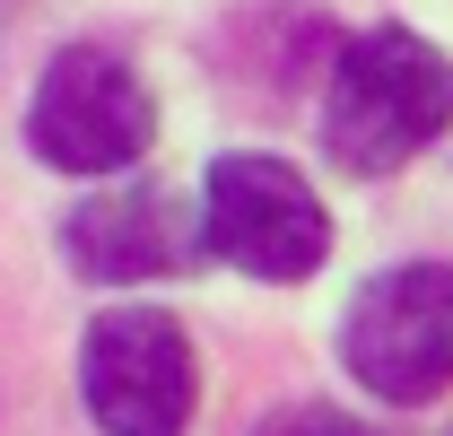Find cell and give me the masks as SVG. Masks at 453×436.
Listing matches in <instances>:
<instances>
[{"mask_svg":"<svg viewBox=\"0 0 453 436\" xmlns=\"http://www.w3.org/2000/svg\"><path fill=\"white\" fill-rule=\"evenodd\" d=\"M445 122H453V61L427 35L375 27V35L340 44L332 97H323V149L349 175H393V166H410Z\"/></svg>","mask_w":453,"mask_h":436,"instance_id":"1","label":"cell"},{"mask_svg":"<svg viewBox=\"0 0 453 436\" xmlns=\"http://www.w3.org/2000/svg\"><path fill=\"white\" fill-rule=\"evenodd\" d=\"M201 245L235 262L244 279H314L323 253H332V210L314 201V183L288 158H262V149H235V158L210 166L201 183Z\"/></svg>","mask_w":453,"mask_h":436,"instance_id":"2","label":"cell"},{"mask_svg":"<svg viewBox=\"0 0 453 436\" xmlns=\"http://www.w3.org/2000/svg\"><path fill=\"white\" fill-rule=\"evenodd\" d=\"M27 140L61 175H113V166L149 158L157 140V97L149 79L105 44H61L27 97Z\"/></svg>","mask_w":453,"mask_h":436,"instance_id":"3","label":"cell"},{"mask_svg":"<svg viewBox=\"0 0 453 436\" xmlns=\"http://www.w3.org/2000/svg\"><path fill=\"white\" fill-rule=\"evenodd\" d=\"M340 367L375 401H436L453 384V262H401L349 297Z\"/></svg>","mask_w":453,"mask_h":436,"instance_id":"4","label":"cell"},{"mask_svg":"<svg viewBox=\"0 0 453 436\" xmlns=\"http://www.w3.org/2000/svg\"><path fill=\"white\" fill-rule=\"evenodd\" d=\"M79 393L105 436H183L192 419V340L174 315L113 306L79 340Z\"/></svg>","mask_w":453,"mask_h":436,"instance_id":"5","label":"cell"},{"mask_svg":"<svg viewBox=\"0 0 453 436\" xmlns=\"http://www.w3.org/2000/svg\"><path fill=\"white\" fill-rule=\"evenodd\" d=\"M61 253L79 279H174L201 271V218L157 183H122V192H88L61 218Z\"/></svg>","mask_w":453,"mask_h":436,"instance_id":"6","label":"cell"},{"mask_svg":"<svg viewBox=\"0 0 453 436\" xmlns=\"http://www.w3.org/2000/svg\"><path fill=\"white\" fill-rule=\"evenodd\" d=\"M262 436H375L366 419H349V410H323V401H288L262 419Z\"/></svg>","mask_w":453,"mask_h":436,"instance_id":"7","label":"cell"}]
</instances>
